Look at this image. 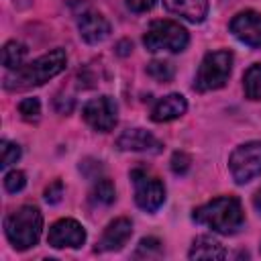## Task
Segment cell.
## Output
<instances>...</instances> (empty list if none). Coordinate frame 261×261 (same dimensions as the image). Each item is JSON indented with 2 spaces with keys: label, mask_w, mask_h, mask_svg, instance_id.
Segmentation results:
<instances>
[{
  "label": "cell",
  "mask_w": 261,
  "mask_h": 261,
  "mask_svg": "<svg viewBox=\"0 0 261 261\" xmlns=\"http://www.w3.org/2000/svg\"><path fill=\"white\" fill-rule=\"evenodd\" d=\"M67 65V55L63 49H53L31 63H24L16 69H10L4 77V88L8 92H20V90H31L37 86H43L51 77L59 75Z\"/></svg>",
  "instance_id": "1"
},
{
  "label": "cell",
  "mask_w": 261,
  "mask_h": 261,
  "mask_svg": "<svg viewBox=\"0 0 261 261\" xmlns=\"http://www.w3.org/2000/svg\"><path fill=\"white\" fill-rule=\"evenodd\" d=\"M192 218L198 224H204L218 234H234L245 224V212L237 196H218L198 206Z\"/></svg>",
  "instance_id": "2"
},
{
  "label": "cell",
  "mask_w": 261,
  "mask_h": 261,
  "mask_svg": "<svg viewBox=\"0 0 261 261\" xmlns=\"http://www.w3.org/2000/svg\"><path fill=\"white\" fill-rule=\"evenodd\" d=\"M43 230V214L37 206L24 204L4 218V232L16 251H27L39 243Z\"/></svg>",
  "instance_id": "3"
},
{
  "label": "cell",
  "mask_w": 261,
  "mask_h": 261,
  "mask_svg": "<svg viewBox=\"0 0 261 261\" xmlns=\"http://www.w3.org/2000/svg\"><path fill=\"white\" fill-rule=\"evenodd\" d=\"M232 71V53L226 49L210 51L204 55L198 73L194 77V90L198 92H212L222 88Z\"/></svg>",
  "instance_id": "4"
},
{
  "label": "cell",
  "mask_w": 261,
  "mask_h": 261,
  "mask_svg": "<svg viewBox=\"0 0 261 261\" xmlns=\"http://www.w3.org/2000/svg\"><path fill=\"white\" fill-rule=\"evenodd\" d=\"M190 35L188 31L173 20H153L143 35V45L149 51H171L179 53L188 47Z\"/></svg>",
  "instance_id": "5"
},
{
  "label": "cell",
  "mask_w": 261,
  "mask_h": 261,
  "mask_svg": "<svg viewBox=\"0 0 261 261\" xmlns=\"http://www.w3.org/2000/svg\"><path fill=\"white\" fill-rule=\"evenodd\" d=\"M228 169L237 184H247L261 175V141L239 145L228 157Z\"/></svg>",
  "instance_id": "6"
},
{
  "label": "cell",
  "mask_w": 261,
  "mask_h": 261,
  "mask_svg": "<svg viewBox=\"0 0 261 261\" xmlns=\"http://www.w3.org/2000/svg\"><path fill=\"white\" fill-rule=\"evenodd\" d=\"M130 179L135 186V202L145 212H155L165 202V186L163 181L149 173L143 167H137L130 171Z\"/></svg>",
  "instance_id": "7"
},
{
  "label": "cell",
  "mask_w": 261,
  "mask_h": 261,
  "mask_svg": "<svg viewBox=\"0 0 261 261\" xmlns=\"http://www.w3.org/2000/svg\"><path fill=\"white\" fill-rule=\"evenodd\" d=\"M84 120L98 133H110L118 122V106L110 96H98L84 104Z\"/></svg>",
  "instance_id": "8"
},
{
  "label": "cell",
  "mask_w": 261,
  "mask_h": 261,
  "mask_svg": "<svg viewBox=\"0 0 261 261\" xmlns=\"http://www.w3.org/2000/svg\"><path fill=\"white\" fill-rule=\"evenodd\" d=\"M47 243L53 249H65V247L77 249L86 243V228L73 218H61L51 224Z\"/></svg>",
  "instance_id": "9"
},
{
  "label": "cell",
  "mask_w": 261,
  "mask_h": 261,
  "mask_svg": "<svg viewBox=\"0 0 261 261\" xmlns=\"http://www.w3.org/2000/svg\"><path fill=\"white\" fill-rule=\"evenodd\" d=\"M228 29L241 43L249 47H261V12L243 10L232 16Z\"/></svg>",
  "instance_id": "10"
},
{
  "label": "cell",
  "mask_w": 261,
  "mask_h": 261,
  "mask_svg": "<svg viewBox=\"0 0 261 261\" xmlns=\"http://www.w3.org/2000/svg\"><path fill=\"white\" fill-rule=\"evenodd\" d=\"M116 147L120 151H137V153H159L163 143L145 128H128L116 139Z\"/></svg>",
  "instance_id": "11"
},
{
  "label": "cell",
  "mask_w": 261,
  "mask_h": 261,
  "mask_svg": "<svg viewBox=\"0 0 261 261\" xmlns=\"http://www.w3.org/2000/svg\"><path fill=\"white\" fill-rule=\"evenodd\" d=\"M77 31H80V37L90 43V45H96V43H102L108 35H110V22L96 10H88L80 16L77 20Z\"/></svg>",
  "instance_id": "12"
},
{
  "label": "cell",
  "mask_w": 261,
  "mask_h": 261,
  "mask_svg": "<svg viewBox=\"0 0 261 261\" xmlns=\"http://www.w3.org/2000/svg\"><path fill=\"white\" fill-rule=\"evenodd\" d=\"M130 234H133V222L128 218H116L106 226L96 251H100V253L102 251H118L126 245Z\"/></svg>",
  "instance_id": "13"
},
{
  "label": "cell",
  "mask_w": 261,
  "mask_h": 261,
  "mask_svg": "<svg viewBox=\"0 0 261 261\" xmlns=\"http://www.w3.org/2000/svg\"><path fill=\"white\" fill-rule=\"evenodd\" d=\"M188 110V102L181 94H167L161 100H157V104L151 110V120L153 122H169L179 118L184 112Z\"/></svg>",
  "instance_id": "14"
},
{
  "label": "cell",
  "mask_w": 261,
  "mask_h": 261,
  "mask_svg": "<svg viewBox=\"0 0 261 261\" xmlns=\"http://www.w3.org/2000/svg\"><path fill=\"white\" fill-rule=\"evenodd\" d=\"M163 6L190 22H202L208 14V0H163Z\"/></svg>",
  "instance_id": "15"
},
{
  "label": "cell",
  "mask_w": 261,
  "mask_h": 261,
  "mask_svg": "<svg viewBox=\"0 0 261 261\" xmlns=\"http://www.w3.org/2000/svg\"><path fill=\"white\" fill-rule=\"evenodd\" d=\"M188 257L190 259H212V261H216V259H224L226 251L216 239H212L208 234H202V237L194 239Z\"/></svg>",
  "instance_id": "16"
},
{
  "label": "cell",
  "mask_w": 261,
  "mask_h": 261,
  "mask_svg": "<svg viewBox=\"0 0 261 261\" xmlns=\"http://www.w3.org/2000/svg\"><path fill=\"white\" fill-rule=\"evenodd\" d=\"M243 90L249 100H261V63H253L243 75Z\"/></svg>",
  "instance_id": "17"
},
{
  "label": "cell",
  "mask_w": 261,
  "mask_h": 261,
  "mask_svg": "<svg viewBox=\"0 0 261 261\" xmlns=\"http://www.w3.org/2000/svg\"><path fill=\"white\" fill-rule=\"evenodd\" d=\"M27 55V47L18 41H8L2 47V63L6 69H16L22 65V59Z\"/></svg>",
  "instance_id": "18"
},
{
  "label": "cell",
  "mask_w": 261,
  "mask_h": 261,
  "mask_svg": "<svg viewBox=\"0 0 261 261\" xmlns=\"http://www.w3.org/2000/svg\"><path fill=\"white\" fill-rule=\"evenodd\" d=\"M114 198H116L114 186H112V181H110V179H106V177L98 179V181L94 184L92 192H90V200H92V204L108 206V204H112V202H114Z\"/></svg>",
  "instance_id": "19"
},
{
  "label": "cell",
  "mask_w": 261,
  "mask_h": 261,
  "mask_svg": "<svg viewBox=\"0 0 261 261\" xmlns=\"http://www.w3.org/2000/svg\"><path fill=\"white\" fill-rule=\"evenodd\" d=\"M163 253L161 249V241L155 239V237H145L139 241V247L135 251V257H145V259H151V257H159Z\"/></svg>",
  "instance_id": "20"
},
{
  "label": "cell",
  "mask_w": 261,
  "mask_h": 261,
  "mask_svg": "<svg viewBox=\"0 0 261 261\" xmlns=\"http://www.w3.org/2000/svg\"><path fill=\"white\" fill-rule=\"evenodd\" d=\"M147 73L157 82H171L173 77V65L169 61H151L147 63Z\"/></svg>",
  "instance_id": "21"
},
{
  "label": "cell",
  "mask_w": 261,
  "mask_h": 261,
  "mask_svg": "<svg viewBox=\"0 0 261 261\" xmlns=\"http://www.w3.org/2000/svg\"><path fill=\"white\" fill-rule=\"evenodd\" d=\"M20 159V147L16 143H10V141H2L0 143V167L6 169L8 165L16 163Z\"/></svg>",
  "instance_id": "22"
},
{
  "label": "cell",
  "mask_w": 261,
  "mask_h": 261,
  "mask_svg": "<svg viewBox=\"0 0 261 261\" xmlns=\"http://www.w3.org/2000/svg\"><path fill=\"white\" fill-rule=\"evenodd\" d=\"M18 112H20V116L24 120L33 122V120H37L41 116V104H39L37 98H24V100L18 102Z\"/></svg>",
  "instance_id": "23"
},
{
  "label": "cell",
  "mask_w": 261,
  "mask_h": 261,
  "mask_svg": "<svg viewBox=\"0 0 261 261\" xmlns=\"http://www.w3.org/2000/svg\"><path fill=\"white\" fill-rule=\"evenodd\" d=\"M24 184H27V177H24V173L18 171V169L8 171V173L4 175V190H6L8 194H16V192H20V190L24 188Z\"/></svg>",
  "instance_id": "24"
},
{
  "label": "cell",
  "mask_w": 261,
  "mask_h": 261,
  "mask_svg": "<svg viewBox=\"0 0 261 261\" xmlns=\"http://www.w3.org/2000/svg\"><path fill=\"white\" fill-rule=\"evenodd\" d=\"M190 163H192V159H190V155L184 153V151H175V153L171 155V171L177 173V175H184V173L190 169Z\"/></svg>",
  "instance_id": "25"
},
{
  "label": "cell",
  "mask_w": 261,
  "mask_h": 261,
  "mask_svg": "<svg viewBox=\"0 0 261 261\" xmlns=\"http://www.w3.org/2000/svg\"><path fill=\"white\" fill-rule=\"evenodd\" d=\"M61 196H63V184H61V181H53V184L45 190V200H47L49 204H57V202L61 200Z\"/></svg>",
  "instance_id": "26"
},
{
  "label": "cell",
  "mask_w": 261,
  "mask_h": 261,
  "mask_svg": "<svg viewBox=\"0 0 261 261\" xmlns=\"http://www.w3.org/2000/svg\"><path fill=\"white\" fill-rule=\"evenodd\" d=\"M153 4H155V0H126V6L133 12H147L153 8Z\"/></svg>",
  "instance_id": "27"
},
{
  "label": "cell",
  "mask_w": 261,
  "mask_h": 261,
  "mask_svg": "<svg viewBox=\"0 0 261 261\" xmlns=\"http://www.w3.org/2000/svg\"><path fill=\"white\" fill-rule=\"evenodd\" d=\"M253 206L259 210V214H261V190L255 194V198H253Z\"/></svg>",
  "instance_id": "28"
}]
</instances>
